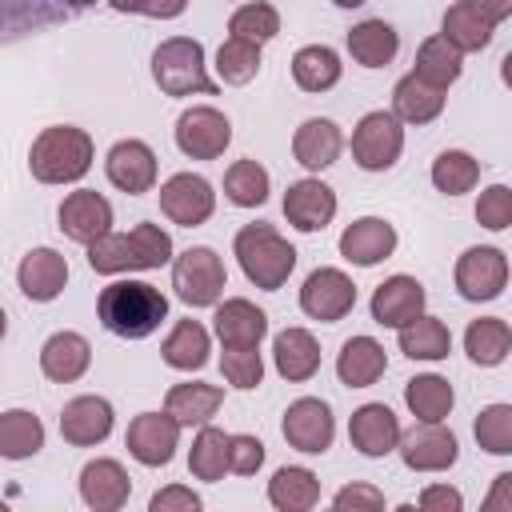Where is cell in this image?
<instances>
[{
  "mask_svg": "<svg viewBox=\"0 0 512 512\" xmlns=\"http://www.w3.org/2000/svg\"><path fill=\"white\" fill-rule=\"evenodd\" d=\"M100 324L120 340H144L168 316V296L148 280H112L96 300Z\"/></svg>",
  "mask_w": 512,
  "mask_h": 512,
  "instance_id": "6da1fadb",
  "label": "cell"
},
{
  "mask_svg": "<svg viewBox=\"0 0 512 512\" xmlns=\"http://www.w3.org/2000/svg\"><path fill=\"white\" fill-rule=\"evenodd\" d=\"M172 260V236L160 224H136L132 232H104L88 244V268L100 276L148 272Z\"/></svg>",
  "mask_w": 512,
  "mask_h": 512,
  "instance_id": "7a4b0ae2",
  "label": "cell"
},
{
  "mask_svg": "<svg viewBox=\"0 0 512 512\" xmlns=\"http://www.w3.org/2000/svg\"><path fill=\"white\" fill-rule=\"evenodd\" d=\"M92 136L72 124L44 128L28 148V168L40 184H76L92 168Z\"/></svg>",
  "mask_w": 512,
  "mask_h": 512,
  "instance_id": "3957f363",
  "label": "cell"
},
{
  "mask_svg": "<svg viewBox=\"0 0 512 512\" xmlns=\"http://www.w3.org/2000/svg\"><path fill=\"white\" fill-rule=\"evenodd\" d=\"M232 248H236V260H240V272L248 276V284L264 288V292L284 288L296 268V248L272 224H244L236 232Z\"/></svg>",
  "mask_w": 512,
  "mask_h": 512,
  "instance_id": "277c9868",
  "label": "cell"
},
{
  "mask_svg": "<svg viewBox=\"0 0 512 512\" xmlns=\"http://www.w3.org/2000/svg\"><path fill=\"white\" fill-rule=\"evenodd\" d=\"M152 80L164 96H216V80L204 64V44L192 36H168L152 52Z\"/></svg>",
  "mask_w": 512,
  "mask_h": 512,
  "instance_id": "5b68a950",
  "label": "cell"
},
{
  "mask_svg": "<svg viewBox=\"0 0 512 512\" xmlns=\"http://www.w3.org/2000/svg\"><path fill=\"white\" fill-rule=\"evenodd\" d=\"M172 288L176 296L188 304V308H212L224 288H228V272H224V260L196 244V248H184L176 260H172Z\"/></svg>",
  "mask_w": 512,
  "mask_h": 512,
  "instance_id": "8992f818",
  "label": "cell"
},
{
  "mask_svg": "<svg viewBox=\"0 0 512 512\" xmlns=\"http://www.w3.org/2000/svg\"><path fill=\"white\" fill-rule=\"evenodd\" d=\"M404 152V128L392 112H364L352 128V160L364 172H388Z\"/></svg>",
  "mask_w": 512,
  "mask_h": 512,
  "instance_id": "52a82bcc",
  "label": "cell"
},
{
  "mask_svg": "<svg viewBox=\"0 0 512 512\" xmlns=\"http://www.w3.org/2000/svg\"><path fill=\"white\" fill-rule=\"evenodd\" d=\"M280 432L288 440V448L296 452H308V456H320L332 448V436H336V420H332V408L316 396H300L284 408V420H280Z\"/></svg>",
  "mask_w": 512,
  "mask_h": 512,
  "instance_id": "ba28073f",
  "label": "cell"
},
{
  "mask_svg": "<svg viewBox=\"0 0 512 512\" xmlns=\"http://www.w3.org/2000/svg\"><path fill=\"white\" fill-rule=\"evenodd\" d=\"M232 144V124L220 108H188L180 112L176 120V148L188 156V160H216L224 156V148Z\"/></svg>",
  "mask_w": 512,
  "mask_h": 512,
  "instance_id": "9c48e42d",
  "label": "cell"
},
{
  "mask_svg": "<svg viewBox=\"0 0 512 512\" xmlns=\"http://www.w3.org/2000/svg\"><path fill=\"white\" fill-rule=\"evenodd\" d=\"M396 448H400V460H404L412 472H444V468H452L456 456H460L456 436H452L440 420H420V424H412L408 432H400Z\"/></svg>",
  "mask_w": 512,
  "mask_h": 512,
  "instance_id": "30bf717a",
  "label": "cell"
},
{
  "mask_svg": "<svg viewBox=\"0 0 512 512\" xmlns=\"http://www.w3.org/2000/svg\"><path fill=\"white\" fill-rule=\"evenodd\" d=\"M508 284V256L492 244H476L456 260V292L472 304L496 300Z\"/></svg>",
  "mask_w": 512,
  "mask_h": 512,
  "instance_id": "8fae6325",
  "label": "cell"
},
{
  "mask_svg": "<svg viewBox=\"0 0 512 512\" xmlns=\"http://www.w3.org/2000/svg\"><path fill=\"white\" fill-rule=\"evenodd\" d=\"M212 208H216V192H212V184H208L204 176H196V172H176V176H168V180L160 184V212H164L172 224H180V228L204 224V220L212 216Z\"/></svg>",
  "mask_w": 512,
  "mask_h": 512,
  "instance_id": "7c38bea8",
  "label": "cell"
},
{
  "mask_svg": "<svg viewBox=\"0 0 512 512\" xmlns=\"http://www.w3.org/2000/svg\"><path fill=\"white\" fill-rule=\"evenodd\" d=\"M176 444H180V424L168 412H140L124 432V448L144 468H164L176 456Z\"/></svg>",
  "mask_w": 512,
  "mask_h": 512,
  "instance_id": "4fadbf2b",
  "label": "cell"
},
{
  "mask_svg": "<svg viewBox=\"0 0 512 512\" xmlns=\"http://www.w3.org/2000/svg\"><path fill=\"white\" fill-rule=\"evenodd\" d=\"M300 308L312 320H324V324L344 320L356 308V284H352V276H344L340 268H316L304 280V288H300Z\"/></svg>",
  "mask_w": 512,
  "mask_h": 512,
  "instance_id": "5bb4252c",
  "label": "cell"
},
{
  "mask_svg": "<svg viewBox=\"0 0 512 512\" xmlns=\"http://www.w3.org/2000/svg\"><path fill=\"white\" fill-rule=\"evenodd\" d=\"M56 220H60V232L68 240H76V244L88 248L96 236L112 232V204L100 192H92V188H76V192H68L60 200Z\"/></svg>",
  "mask_w": 512,
  "mask_h": 512,
  "instance_id": "9a60e30c",
  "label": "cell"
},
{
  "mask_svg": "<svg viewBox=\"0 0 512 512\" xmlns=\"http://www.w3.org/2000/svg\"><path fill=\"white\" fill-rule=\"evenodd\" d=\"M284 216H288V224L296 232H320L336 216V192L324 180L304 176V180L288 184V192H284Z\"/></svg>",
  "mask_w": 512,
  "mask_h": 512,
  "instance_id": "2e32d148",
  "label": "cell"
},
{
  "mask_svg": "<svg viewBox=\"0 0 512 512\" xmlns=\"http://www.w3.org/2000/svg\"><path fill=\"white\" fill-rule=\"evenodd\" d=\"M104 172H108V180H112L120 192H128V196L152 192V184H156V152H152L144 140H116V144L108 148Z\"/></svg>",
  "mask_w": 512,
  "mask_h": 512,
  "instance_id": "e0dca14e",
  "label": "cell"
},
{
  "mask_svg": "<svg viewBox=\"0 0 512 512\" xmlns=\"http://www.w3.org/2000/svg\"><path fill=\"white\" fill-rule=\"evenodd\" d=\"M424 300H428V292H424V284L416 280V276H388L376 292H372V320L376 324H384V328H404L408 320H416L420 312H424Z\"/></svg>",
  "mask_w": 512,
  "mask_h": 512,
  "instance_id": "ac0fdd59",
  "label": "cell"
},
{
  "mask_svg": "<svg viewBox=\"0 0 512 512\" xmlns=\"http://www.w3.org/2000/svg\"><path fill=\"white\" fill-rule=\"evenodd\" d=\"M392 252H396V228L380 216H360L340 232V256L348 264L372 268V264L388 260Z\"/></svg>",
  "mask_w": 512,
  "mask_h": 512,
  "instance_id": "d6986e66",
  "label": "cell"
},
{
  "mask_svg": "<svg viewBox=\"0 0 512 512\" xmlns=\"http://www.w3.org/2000/svg\"><path fill=\"white\" fill-rule=\"evenodd\" d=\"M132 496V480L120 460H88L80 472V500L92 512H116Z\"/></svg>",
  "mask_w": 512,
  "mask_h": 512,
  "instance_id": "ffe728a7",
  "label": "cell"
},
{
  "mask_svg": "<svg viewBox=\"0 0 512 512\" xmlns=\"http://www.w3.org/2000/svg\"><path fill=\"white\" fill-rule=\"evenodd\" d=\"M16 280H20V292L28 300L48 304L68 284V260L56 248H32V252H24V260L16 268Z\"/></svg>",
  "mask_w": 512,
  "mask_h": 512,
  "instance_id": "44dd1931",
  "label": "cell"
},
{
  "mask_svg": "<svg viewBox=\"0 0 512 512\" xmlns=\"http://www.w3.org/2000/svg\"><path fill=\"white\" fill-rule=\"evenodd\" d=\"M112 432V404L104 396H76L60 412V436L76 448H92Z\"/></svg>",
  "mask_w": 512,
  "mask_h": 512,
  "instance_id": "7402d4cb",
  "label": "cell"
},
{
  "mask_svg": "<svg viewBox=\"0 0 512 512\" xmlns=\"http://www.w3.org/2000/svg\"><path fill=\"white\" fill-rule=\"evenodd\" d=\"M348 440L360 456H388L400 440V420L388 404H360L348 420Z\"/></svg>",
  "mask_w": 512,
  "mask_h": 512,
  "instance_id": "603a6c76",
  "label": "cell"
},
{
  "mask_svg": "<svg viewBox=\"0 0 512 512\" xmlns=\"http://www.w3.org/2000/svg\"><path fill=\"white\" fill-rule=\"evenodd\" d=\"M216 336L224 348H260V340L268 336V316L244 300V296H232V300H216Z\"/></svg>",
  "mask_w": 512,
  "mask_h": 512,
  "instance_id": "cb8c5ba5",
  "label": "cell"
},
{
  "mask_svg": "<svg viewBox=\"0 0 512 512\" xmlns=\"http://www.w3.org/2000/svg\"><path fill=\"white\" fill-rule=\"evenodd\" d=\"M92 364V344L80 332H52L40 348V372L56 384H72L88 372Z\"/></svg>",
  "mask_w": 512,
  "mask_h": 512,
  "instance_id": "d4e9b609",
  "label": "cell"
},
{
  "mask_svg": "<svg viewBox=\"0 0 512 512\" xmlns=\"http://www.w3.org/2000/svg\"><path fill=\"white\" fill-rule=\"evenodd\" d=\"M384 372H388V352H384L380 340H372V336H352V340H344V348H340V356H336V376H340V384H348V388H368V384H376Z\"/></svg>",
  "mask_w": 512,
  "mask_h": 512,
  "instance_id": "484cf974",
  "label": "cell"
},
{
  "mask_svg": "<svg viewBox=\"0 0 512 512\" xmlns=\"http://www.w3.org/2000/svg\"><path fill=\"white\" fill-rule=\"evenodd\" d=\"M340 148H344V136H340V128H336L328 116L304 120V124L296 128V136H292V156H296V164H304L308 172H320V168L336 164Z\"/></svg>",
  "mask_w": 512,
  "mask_h": 512,
  "instance_id": "4316f807",
  "label": "cell"
},
{
  "mask_svg": "<svg viewBox=\"0 0 512 512\" xmlns=\"http://www.w3.org/2000/svg\"><path fill=\"white\" fill-rule=\"evenodd\" d=\"M272 360H276V372L292 384H304L316 376L320 368V344L308 328H284L276 340H272Z\"/></svg>",
  "mask_w": 512,
  "mask_h": 512,
  "instance_id": "83f0119b",
  "label": "cell"
},
{
  "mask_svg": "<svg viewBox=\"0 0 512 512\" xmlns=\"http://www.w3.org/2000/svg\"><path fill=\"white\" fill-rule=\"evenodd\" d=\"M220 404H224V388L200 384V380L176 384V388H168V396H164V412H168L180 428H200V424H208V420L220 412Z\"/></svg>",
  "mask_w": 512,
  "mask_h": 512,
  "instance_id": "f1b7e54d",
  "label": "cell"
},
{
  "mask_svg": "<svg viewBox=\"0 0 512 512\" xmlns=\"http://www.w3.org/2000/svg\"><path fill=\"white\" fill-rule=\"evenodd\" d=\"M208 352H212V340H208V328L200 320H176V328L164 336L160 344V356L168 368L176 372H196L208 364Z\"/></svg>",
  "mask_w": 512,
  "mask_h": 512,
  "instance_id": "f546056e",
  "label": "cell"
},
{
  "mask_svg": "<svg viewBox=\"0 0 512 512\" xmlns=\"http://www.w3.org/2000/svg\"><path fill=\"white\" fill-rule=\"evenodd\" d=\"M444 112V92L440 88H432V84H424L420 76H404V80H396V88H392V116L400 120V124H428V120H436Z\"/></svg>",
  "mask_w": 512,
  "mask_h": 512,
  "instance_id": "4dcf8cb0",
  "label": "cell"
},
{
  "mask_svg": "<svg viewBox=\"0 0 512 512\" xmlns=\"http://www.w3.org/2000/svg\"><path fill=\"white\" fill-rule=\"evenodd\" d=\"M464 352H468L472 364L496 368V364H504L508 352H512V328H508L500 316H480V320H472L468 332H464Z\"/></svg>",
  "mask_w": 512,
  "mask_h": 512,
  "instance_id": "1f68e13d",
  "label": "cell"
},
{
  "mask_svg": "<svg viewBox=\"0 0 512 512\" xmlns=\"http://www.w3.org/2000/svg\"><path fill=\"white\" fill-rule=\"evenodd\" d=\"M396 48H400V36H396V28L384 24V20H360L356 28H348V52H352V60L364 64V68H384V64H392Z\"/></svg>",
  "mask_w": 512,
  "mask_h": 512,
  "instance_id": "d6a6232c",
  "label": "cell"
},
{
  "mask_svg": "<svg viewBox=\"0 0 512 512\" xmlns=\"http://www.w3.org/2000/svg\"><path fill=\"white\" fill-rule=\"evenodd\" d=\"M460 72H464V52L452 48L444 36H428V40L416 48V68H412V76H420L424 84H432V88L444 92L448 84L460 80Z\"/></svg>",
  "mask_w": 512,
  "mask_h": 512,
  "instance_id": "836d02e7",
  "label": "cell"
},
{
  "mask_svg": "<svg viewBox=\"0 0 512 512\" xmlns=\"http://www.w3.org/2000/svg\"><path fill=\"white\" fill-rule=\"evenodd\" d=\"M400 332V352L408 356V360H444L448 352H452V332H448V324L444 320H436V316H416V320H408L404 328H396Z\"/></svg>",
  "mask_w": 512,
  "mask_h": 512,
  "instance_id": "e575fe53",
  "label": "cell"
},
{
  "mask_svg": "<svg viewBox=\"0 0 512 512\" xmlns=\"http://www.w3.org/2000/svg\"><path fill=\"white\" fill-rule=\"evenodd\" d=\"M268 500L280 512H304L320 500V480H316V472H308L300 464L276 468V476L268 480Z\"/></svg>",
  "mask_w": 512,
  "mask_h": 512,
  "instance_id": "d590c367",
  "label": "cell"
},
{
  "mask_svg": "<svg viewBox=\"0 0 512 512\" xmlns=\"http://www.w3.org/2000/svg\"><path fill=\"white\" fill-rule=\"evenodd\" d=\"M44 448V424L28 408L0 412V456L4 460H28Z\"/></svg>",
  "mask_w": 512,
  "mask_h": 512,
  "instance_id": "8d00e7d4",
  "label": "cell"
},
{
  "mask_svg": "<svg viewBox=\"0 0 512 512\" xmlns=\"http://www.w3.org/2000/svg\"><path fill=\"white\" fill-rule=\"evenodd\" d=\"M340 68L344 64H340L336 48H328V44H304L292 56V80L304 92H328L340 80Z\"/></svg>",
  "mask_w": 512,
  "mask_h": 512,
  "instance_id": "74e56055",
  "label": "cell"
},
{
  "mask_svg": "<svg viewBox=\"0 0 512 512\" xmlns=\"http://www.w3.org/2000/svg\"><path fill=\"white\" fill-rule=\"evenodd\" d=\"M404 404H408V412L416 420H444L452 412V404H456V392H452V384L444 376L424 372V376H412L404 384Z\"/></svg>",
  "mask_w": 512,
  "mask_h": 512,
  "instance_id": "f35d334b",
  "label": "cell"
},
{
  "mask_svg": "<svg viewBox=\"0 0 512 512\" xmlns=\"http://www.w3.org/2000/svg\"><path fill=\"white\" fill-rule=\"evenodd\" d=\"M492 32H496V24H488L484 16H476L464 0L452 4V8L444 12V24H440V36H444L452 48H460V52H480V48H488V44H492Z\"/></svg>",
  "mask_w": 512,
  "mask_h": 512,
  "instance_id": "ab89813d",
  "label": "cell"
},
{
  "mask_svg": "<svg viewBox=\"0 0 512 512\" xmlns=\"http://www.w3.org/2000/svg\"><path fill=\"white\" fill-rule=\"evenodd\" d=\"M188 472L196 480H224L228 472V432L224 428H212V424H200L196 440H192V452H188Z\"/></svg>",
  "mask_w": 512,
  "mask_h": 512,
  "instance_id": "60d3db41",
  "label": "cell"
},
{
  "mask_svg": "<svg viewBox=\"0 0 512 512\" xmlns=\"http://www.w3.org/2000/svg\"><path fill=\"white\" fill-rule=\"evenodd\" d=\"M268 168L256 164V160H236L228 172H224V196L236 204V208H260L268 200Z\"/></svg>",
  "mask_w": 512,
  "mask_h": 512,
  "instance_id": "b9f144b4",
  "label": "cell"
},
{
  "mask_svg": "<svg viewBox=\"0 0 512 512\" xmlns=\"http://www.w3.org/2000/svg\"><path fill=\"white\" fill-rule=\"evenodd\" d=\"M480 180V160H472L468 152L460 148H444L436 160H432V184L444 192V196H464L472 192Z\"/></svg>",
  "mask_w": 512,
  "mask_h": 512,
  "instance_id": "7bdbcfd3",
  "label": "cell"
},
{
  "mask_svg": "<svg viewBox=\"0 0 512 512\" xmlns=\"http://www.w3.org/2000/svg\"><path fill=\"white\" fill-rule=\"evenodd\" d=\"M228 32L236 40H248V44H268L280 32V12L272 4H264V0H252V4H244V8L232 12Z\"/></svg>",
  "mask_w": 512,
  "mask_h": 512,
  "instance_id": "ee69618b",
  "label": "cell"
},
{
  "mask_svg": "<svg viewBox=\"0 0 512 512\" xmlns=\"http://www.w3.org/2000/svg\"><path fill=\"white\" fill-rule=\"evenodd\" d=\"M256 72H260V44L228 36L220 44V52H216V76L224 84H248Z\"/></svg>",
  "mask_w": 512,
  "mask_h": 512,
  "instance_id": "f6af8a7d",
  "label": "cell"
},
{
  "mask_svg": "<svg viewBox=\"0 0 512 512\" xmlns=\"http://www.w3.org/2000/svg\"><path fill=\"white\" fill-rule=\"evenodd\" d=\"M476 444L492 456H508L512 452V408L508 404H488L476 416Z\"/></svg>",
  "mask_w": 512,
  "mask_h": 512,
  "instance_id": "bcb514c9",
  "label": "cell"
},
{
  "mask_svg": "<svg viewBox=\"0 0 512 512\" xmlns=\"http://www.w3.org/2000/svg\"><path fill=\"white\" fill-rule=\"evenodd\" d=\"M220 372H224V380H228L232 388L252 392V388L264 380V360H260L256 348H224V356H220Z\"/></svg>",
  "mask_w": 512,
  "mask_h": 512,
  "instance_id": "7dc6e473",
  "label": "cell"
},
{
  "mask_svg": "<svg viewBox=\"0 0 512 512\" xmlns=\"http://www.w3.org/2000/svg\"><path fill=\"white\" fill-rule=\"evenodd\" d=\"M476 220L488 228V232H504L512 224V188L508 184H492L480 192L476 200Z\"/></svg>",
  "mask_w": 512,
  "mask_h": 512,
  "instance_id": "c3c4849f",
  "label": "cell"
},
{
  "mask_svg": "<svg viewBox=\"0 0 512 512\" xmlns=\"http://www.w3.org/2000/svg\"><path fill=\"white\" fill-rule=\"evenodd\" d=\"M260 464H264V444L256 436H244V432L228 436V472L252 476Z\"/></svg>",
  "mask_w": 512,
  "mask_h": 512,
  "instance_id": "681fc988",
  "label": "cell"
},
{
  "mask_svg": "<svg viewBox=\"0 0 512 512\" xmlns=\"http://www.w3.org/2000/svg\"><path fill=\"white\" fill-rule=\"evenodd\" d=\"M332 508H340V512H380L384 508V492L380 488H372V484H348V488H340L336 496H332Z\"/></svg>",
  "mask_w": 512,
  "mask_h": 512,
  "instance_id": "f907efd6",
  "label": "cell"
},
{
  "mask_svg": "<svg viewBox=\"0 0 512 512\" xmlns=\"http://www.w3.org/2000/svg\"><path fill=\"white\" fill-rule=\"evenodd\" d=\"M116 12H136V16H152V20H172L188 8V0H108Z\"/></svg>",
  "mask_w": 512,
  "mask_h": 512,
  "instance_id": "816d5d0a",
  "label": "cell"
},
{
  "mask_svg": "<svg viewBox=\"0 0 512 512\" xmlns=\"http://www.w3.org/2000/svg\"><path fill=\"white\" fill-rule=\"evenodd\" d=\"M148 508L152 512H196L200 508V496L192 488H184V484H168V488H160L148 500Z\"/></svg>",
  "mask_w": 512,
  "mask_h": 512,
  "instance_id": "f5cc1de1",
  "label": "cell"
},
{
  "mask_svg": "<svg viewBox=\"0 0 512 512\" xmlns=\"http://www.w3.org/2000/svg\"><path fill=\"white\" fill-rule=\"evenodd\" d=\"M424 512H460V504H464V496L456 492V488H448V484H428L424 492H420V500H416Z\"/></svg>",
  "mask_w": 512,
  "mask_h": 512,
  "instance_id": "db71d44e",
  "label": "cell"
},
{
  "mask_svg": "<svg viewBox=\"0 0 512 512\" xmlns=\"http://www.w3.org/2000/svg\"><path fill=\"white\" fill-rule=\"evenodd\" d=\"M476 16H484L488 24H504L512 16V0H464Z\"/></svg>",
  "mask_w": 512,
  "mask_h": 512,
  "instance_id": "11a10c76",
  "label": "cell"
},
{
  "mask_svg": "<svg viewBox=\"0 0 512 512\" xmlns=\"http://www.w3.org/2000/svg\"><path fill=\"white\" fill-rule=\"evenodd\" d=\"M496 508H512V472H500L492 496L484 500V512H496Z\"/></svg>",
  "mask_w": 512,
  "mask_h": 512,
  "instance_id": "9f6ffc18",
  "label": "cell"
},
{
  "mask_svg": "<svg viewBox=\"0 0 512 512\" xmlns=\"http://www.w3.org/2000/svg\"><path fill=\"white\" fill-rule=\"evenodd\" d=\"M332 4H336V8H360L364 0H332Z\"/></svg>",
  "mask_w": 512,
  "mask_h": 512,
  "instance_id": "6f0895ef",
  "label": "cell"
},
{
  "mask_svg": "<svg viewBox=\"0 0 512 512\" xmlns=\"http://www.w3.org/2000/svg\"><path fill=\"white\" fill-rule=\"evenodd\" d=\"M68 8H88V4H96V0H64Z\"/></svg>",
  "mask_w": 512,
  "mask_h": 512,
  "instance_id": "680465c9",
  "label": "cell"
},
{
  "mask_svg": "<svg viewBox=\"0 0 512 512\" xmlns=\"http://www.w3.org/2000/svg\"><path fill=\"white\" fill-rule=\"evenodd\" d=\"M4 332H8V316H4V308H0V340H4Z\"/></svg>",
  "mask_w": 512,
  "mask_h": 512,
  "instance_id": "91938a15",
  "label": "cell"
}]
</instances>
